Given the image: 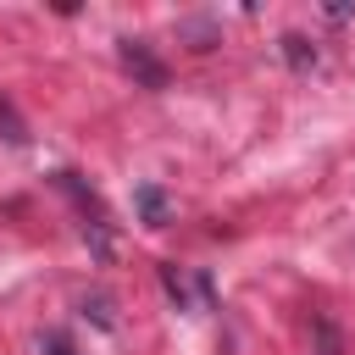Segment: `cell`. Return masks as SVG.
Listing matches in <instances>:
<instances>
[{
    "instance_id": "7a4b0ae2",
    "label": "cell",
    "mask_w": 355,
    "mask_h": 355,
    "mask_svg": "<svg viewBox=\"0 0 355 355\" xmlns=\"http://www.w3.org/2000/svg\"><path fill=\"white\" fill-rule=\"evenodd\" d=\"M133 205H139V216H144V227H166V194H161L155 183H144V189L133 194Z\"/></svg>"
},
{
    "instance_id": "3957f363",
    "label": "cell",
    "mask_w": 355,
    "mask_h": 355,
    "mask_svg": "<svg viewBox=\"0 0 355 355\" xmlns=\"http://www.w3.org/2000/svg\"><path fill=\"white\" fill-rule=\"evenodd\" d=\"M277 44H283V61H288L294 72H305V67H316V44H311L305 33H283Z\"/></svg>"
},
{
    "instance_id": "6da1fadb",
    "label": "cell",
    "mask_w": 355,
    "mask_h": 355,
    "mask_svg": "<svg viewBox=\"0 0 355 355\" xmlns=\"http://www.w3.org/2000/svg\"><path fill=\"white\" fill-rule=\"evenodd\" d=\"M116 55H122V67H128L144 89H166V67H161V55H155L144 39H116Z\"/></svg>"
},
{
    "instance_id": "8992f818",
    "label": "cell",
    "mask_w": 355,
    "mask_h": 355,
    "mask_svg": "<svg viewBox=\"0 0 355 355\" xmlns=\"http://www.w3.org/2000/svg\"><path fill=\"white\" fill-rule=\"evenodd\" d=\"M83 316H89L94 327H116V316H111V300H105V294H94V300H83Z\"/></svg>"
},
{
    "instance_id": "5b68a950",
    "label": "cell",
    "mask_w": 355,
    "mask_h": 355,
    "mask_svg": "<svg viewBox=\"0 0 355 355\" xmlns=\"http://www.w3.org/2000/svg\"><path fill=\"white\" fill-rule=\"evenodd\" d=\"M161 283H166V294L178 300V311H189V288H183V272H178L172 261H161Z\"/></svg>"
},
{
    "instance_id": "277c9868",
    "label": "cell",
    "mask_w": 355,
    "mask_h": 355,
    "mask_svg": "<svg viewBox=\"0 0 355 355\" xmlns=\"http://www.w3.org/2000/svg\"><path fill=\"white\" fill-rule=\"evenodd\" d=\"M0 133L11 139V144H28V128H22V116H17V105L0 94Z\"/></svg>"
},
{
    "instance_id": "52a82bcc",
    "label": "cell",
    "mask_w": 355,
    "mask_h": 355,
    "mask_svg": "<svg viewBox=\"0 0 355 355\" xmlns=\"http://www.w3.org/2000/svg\"><path fill=\"white\" fill-rule=\"evenodd\" d=\"M39 355H78V349H72L67 333H44V338H39Z\"/></svg>"
}]
</instances>
